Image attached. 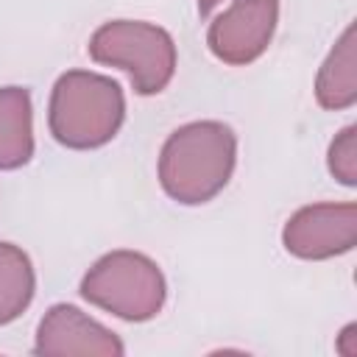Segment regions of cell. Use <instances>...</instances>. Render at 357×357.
I'll return each mask as SVG.
<instances>
[{
  "instance_id": "6da1fadb",
  "label": "cell",
  "mask_w": 357,
  "mask_h": 357,
  "mask_svg": "<svg viewBox=\"0 0 357 357\" xmlns=\"http://www.w3.org/2000/svg\"><path fill=\"white\" fill-rule=\"evenodd\" d=\"M237 165V137L220 120L178 126L159 153V184L184 206L212 201L231 178Z\"/></svg>"
},
{
  "instance_id": "7a4b0ae2",
  "label": "cell",
  "mask_w": 357,
  "mask_h": 357,
  "mask_svg": "<svg viewBox=\"0 0 357 357\" xmlns=\"http://www.w3.org/2000/svg\"><path fill=\"white\" fill-rule=\"evenodd\" d=\"M126 120V98L114 78L70 70L50 92L47 126L56 142L73 151H92L117 137Z\"/></svg>"
},
{
  "instance_id": "3957f363",
  "label": "cell",
  "mask_w": 357,
  "mask_h": 357,
  "mask_svg": "<svg viewBox=\"0 0 357 357\" xmlns=\"http://www.w3.org/2000/svg\"><path fill=\"white\" fill-rule=\"evenodd\" d=\"M81 296L123 321H151L167 301V282L159 265L139 251H109L81 279Z\"/></svg>"
},
{
  "instance_id": "277c9868",
  "label": "cell",
  "mask_w": 357,
  "mask_h": 357,
  "mask_svg": "<svg viewBox=\"0 0 357 357\" xmlns=\"http://www.w3.org/2000/svg\"><path fill=\"white\" fill-rule=\"evenodd\" d=\"M98 64L128 73L137 95H159L167 89L176 73L173 36L145 20H112L103 22L86 45Z\"/></svg>"
},
{
  "instance_id": "5b68a950",
  "label": "cell",
  "mask_w": 357,
  "mask_h": 357,
  "mask_svg": "<svg viewBox=\"0 0 357 357\" xmlns=\"http://www.w3.org/2000/svg\"><path fill=\"white\" fill-rule=\"evenodd\" d=\"M276 25L279 0H234L209 22L206 45L218 61L245 67L268 50Z\"/></svg>"
},
{
  "instance_id": "8992f818",
  "label": "cell",
  "mask_w": 357,
  "mask_h": 357,
  "mask_svg": "<svg viewBox=\"0 0 357 357\" xmlns=\"http://www.w3.org/2000/svg\"><path fill=\"white\" fill-rule=\"evenodd\" d=\"M357 243V204L324 201L293 212L282 229V245L298 259H332Z\"/></svg>"
},
{
  "instance_id": "52a82bcc",
  "label": "cell",
  "mask_w": 357,
  "mask_h": 357,
  "mask_svg": "<svg viewBox=\"0 0 357 357\" xmlns=\"http://www.w3.org/2000/svg\"><path fill=\"white\" fill-rule=\"evenodd\" d=\"M33 351L47 357H73V354L120 357L126 346L109 326L89 318L84 310L73 304H53L36 326Z\"/></svg>"
},
{
  "instance_id": "ba28073f",
  "label": "cell",
  "mask_w": 357,
  "mask_h": 357,
  "mask_svg": "<svg viewBox=\"0 0 357 357\" xmlns=\"http://www.w3.org/2000/svg\"><path fill=\"white\" fill-rule=\"evenodd\" d=\"M315 100L329 109H351L357 103V28L349 22L326 53L315 75Z\"/></svg>"
},
{
  "instance_id": "9c48e42d",
  "label": "cell",
  "mask_w": 357,
  "mask_h": 357,
  "mask_svg": "<svg viewBox=\"0 0 357 357\" xmlns=\"http://www.w3.org/2000/svg\"><path fill=\"white\" fill-rule=\"evenodd\" d=\"M33 156V106L25 86L0 89V170H17Z\"/></svg>"
},
{
  "instance_id": "30bf717a",
  "label": "cell",
  "mask_w": 357,
  "mask_h": 357,
  "mask_svg": "<svg viewBox=\"0 0 357 357\" xmlns=\"http://www.w3.org/2000/svg\"><path fill=\"white\" fill-rule=\"evenodd\" d=\"M36 273L31 257L14 245L0 243V326L17 321L33 301Z\"/></svg>"
},
{
  "instance_id": "8fae6325",
  "label": "cell",
  "mask_w": 357,
  "mask_h": 357,
  "mask_svg": "<svg viewBox=\"0 0 357 357\" xmlns=\"http://www.w3.org/2000/svg\"><path fill=\"white\" fill-rule=\"evenodd\" d=\"M326 167L343 187L357 184V126H346L340 134H335L329 142Z\"/></svg>"
},
{
  "instance_id": "7c38bea8",
  "label": "cell",
  "mask_w": 357,
  "mask_h": 357,
  "mask_svg": "<svg viewBox=\"0 0 357 357\" xmlns=\"http://www.w3.org/2000/svg\"><path fill=\"white\" fill-rule=\"evenodd\" d=\"M335 349H337L343 357H357V324H349V326L337 335Z\"/></svg>"
},
{
  "instance_id": "4fadbf2b",
  "label": "cell",
  "mask_w": 357,
  "mask_h": 357,
  "mask_svg": "<svg viewBox=\"0 0 357 357\" xmlns=\"http://www.w3.org/2000/svg\"><path fill=\"white\" fill-rule=\"evenodd\" d=\"M218 3H220V0H198V14H201V17H206Z\"/></svg>"
}]
</instances>
